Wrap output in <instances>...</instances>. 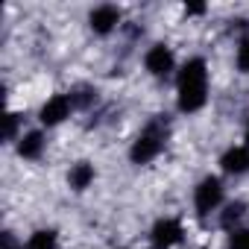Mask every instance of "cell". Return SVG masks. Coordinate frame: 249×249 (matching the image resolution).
Wrapping results in <instances>:
<instances>
[{"label":"cell","mask_w":249,"mask_h":249,"mask_svg":"<svg viewBox=\"0 0 249 249\" xmlns=\"http://www.w3.org/2000/svg\"><path fill=\"white\" fill-rule=\"evenodd\" d=\"M176 111L185 117L199 114L211 100V65L205 56H188L176 71Z\"/></svg>","instance_id":"1"},{"label":"cell","mask_w":249,"mask_h":249,"mask_svg":"<svg viewBox=\"0 0 249 249\" xmlns=\"http://www.w3.org/2000/svg\"><path fill=\"white\" fill-rule=\"evenodd\" d=\"M170 141V123L164 117H150L144 126L135 132V138L129 141L126 159L132 167H150L153 161L161 159V153L167 150Z\"/></svg>","instance_id":"2"},{"label":"cell","mask_w":249,"mask_h":249,"mask_svg":"<svg viewBox=\"0 0 249 249\" xmlns=\"http://www.w3.org/2000/svg\"><path fill=\"white\" fill-rule=\"evenodd\" d=\"M226 205V182L217 173H205L202 179H196L194 191H191V208L196 220H208L211 214H220V208Z\"/></svg>","instance_id":"3"},{"label":"cell","mask_w":249,"mask_h":249,"mask_svg":"<svg viewBox=\"0 0 249 249\" xmlns=\"http://www.w3.org/2000/svg\"><path fill=\"white\" fill-rule=\"evenodd\" d=\"M188 240V226L182 217L176 214H161L156 217V223L147 231V243L150 249H176Z\"/></svg>","instance_id":"4"},{"label":"cell","mask_w":249,"mask_h":249,"mask_svg":"<svg viewBox=\"0 0 249 249\" xmlns=\"http://www.w3.org/2000/svg\"><path fill=\"white\" fill-rule=\"evenodd\" d=\"M144 71H147V76H153V79H159V82L176 76L179 59H176L173 44H167V41H153V44L144 50Z\"/></svg>","instance_id":"5"},{"label":"cell","mask_w":249,"mask_h":249,"mask_svg":"<svg viewBox=\"0 0 249 249\" xmlns=\"http://www.w3.org/2000/svg\"><path fill=\"white\" fill-rule=\"evenodd\" d=\"M73 114H76V108L71 103V94L68 91H56L38 106V126L41 129H59L62 123H68Z\"/></svg>","instance_id":"6"},{"label":"cell","mask_w":249,"mask_h":249,"mask_svg":"<svg viewBox=\"0 0 249 249\" xmlns=\"http://www.w3.org/2000/svg\"><path fill=\"white\" fill-rule=\"evenodd\" d=\"M120 24H123V12H120V6H114V3H100V6H94V9L88 12V30H91L94 36H100V38L117 33Z\"/></svg>","instance_id":"7"},{"label":"cell","mask_w":249,"mask_h":249,"mask_svg":"<svg viewBox=\"0 0 249 249\" xmlns=\"http://www.w3.org/2000/svg\"><path fill=\"white\" fill-rule=\"evenodd\" d=\"M217 167H220V173L223 176H246L249 173V144H229L223 153H220V159H217Z\"/></svg>","instance_id":"8"},{"label":"cell","mask_w":249,"mask_h":249,"mask_svg":"<svg viewBox=\"0 0 249 249\" xmlns=\"http://www.w3.org/2000/svg\"><path fill=\"white\" fill-rule=\"evenodd\" d=\"M65 182H68V188H71L73 194H85V191H91L94 182H97V164H94L91 159H79V161H73V164L68 167Z\"/></svg>","instance_id":"9"},{"label":"cell","mask_w":249,"mask_h":249,"mask_svg":"<svg viewBox=\"0 0 249 249\" xmlns=\"http://www.w3.org/2000/svg\"><path fill=\"white\" fill-rule=\"evenodd\" d=\"M44 150H47V135H44L41 126L38 129H24V135L15 144V156L21 161H38L44 156Z\"/></svg>","instance_id":"10"},{"label":"cell","mask_w":249,"mask_h":249,"mask_svg":"<svg viewBox=\"0 0 249 249\" xmlns=\"http://www.w3.org/2000/svg\"><path fill=\"white\" fill-rule=\"evenodd\" d=\"M249 217V202L246 199H226V205L220 208V214H217V226L229 234V231H234V229H240L243 226V220Z\"/></svg>","instance_id":"11"},{"label":"cell","mask_w":249,"mask_h":249,"mask_svg":"<svg viewBox=\"0 0 249 249\" xmlns=\"http://www.w3.org/2000/svg\"><path fill=\"white\" fill-rule=\"evenodd\" d=\"M68 94H71V103H73L76 111H91V108L100 103V88H97L94 82H79V85H73Z\"/></svg>","instance_id":"12"},{"label":"cell","mask_w":249,"mask_h":249,"mask_svg":"<svg viewBox=\"0 0 249 249\" xmlns=\"http://www.w3.org/2000/svg\"><path fill=\"white\" fill-rule=\"evenodd\" d=\"M24 249H59V231L53 226H41L30 231V237L24 240Z\"/></svg>","instance_id":"13"},{"label":"cell","mask_w":249,"mask_h":249,"mask_svg":"<svg viewBox=\"0 0 249 249\" xmlns=\"http://www.w3.org/2000/svg\"><path fill=\"white\" fill-rule=\"evenodd\" d=\"M234 71L249 76V33L237 38V47H234Z\"/></svg>","instance_id":"14"},{"label":"cell","mask_w":249,"mask_h":249,"mask_svg":"<svg viewBox=\"0 0 249 249\" xmlns=\"http://www.w3.org/2000/svg\"><path fill=\"white\" fill-rule=\"evenodd\" d=\"M21 135H24V129H21V114L9 108V111H6V129H3V141L15 147Z\"/></svg>","instance_id":"15"},{"label":"cell","mask_w":249,"mask_h":249,"mask_svg":"<svg viewBox=\"0 0 249 249\" xmlns=\"http://www.w3.org/2000/svg\"><path fill=\"white\" fill-rule=\"evenodd\" d=\"M226 249H249V226H240L226 234Z\"/></svg>","instance_id":"16"},{"label":"cell","mask_w":249,"mask_h":249,"mask_svg":"<svg viewBox=\"0 0 249 249\" xmlns=\"http://www.w3.org/2000/svg\"><path fill=\"white\" fill-rule=\"evenodd\" d=\"M202 15H208L205 3H188L185 6V18H202Z\"/></svg>","instance_id":"17"},{"label":"cell","mask_w":249,"mask_h":249,"mask_svg":"<svg viewBox=\"0 0 249 249\" xmlns=\"http://www.w3.org/2000/svg\"><path fill=\"white\" fill-rule=\"evenodd\" d=\"M243 144H249V117L243 120Z\"/></svg>","instance_id":"18"},{"label":"cell","mask_w":249,"mask_h":249,"mask_svg":"<svg viewBox=\"0 0 249 249\" xmlns=\"http://www.w3.org/2000/svg\"><path fill=\"white\" fill-rule=\"evenodd\" d=\"M117 249H132V246H117Z\"/></svg>","instance_id":"19"}]
</instances>
